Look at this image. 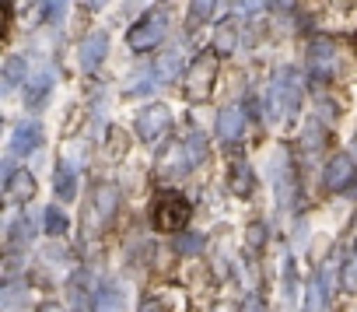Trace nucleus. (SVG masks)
<instances>
[{
    "mask_svg": "<svg viewBox=\"0 0 357 312\" xmlns=\"http://www.w3.org/2000/svg\"><path fill=\"white\" fill-rule=\"evenodd\" d=\"M8 200L11 204H29L32 197H36V176L29 172V169H18V172H11V179H8Z\"/></svg>",
    "mask_w": 357,
    "mask_h": 312,
    "instance_id": "8",
    "label": "nucleus"
},
{
    "mask_svg": "<svg viewBox=\"0 0 357 312\" xmlns=\"http://www.w3.org/2000/svg\"><path fill=\"white\" fill-rule=\"evenodd\" d=\"M263 4H266V0H238V11H245V15H252V11H263Z\"/></svg>",
    "mask_w": 357,
    "mask_h": 312,
    "instance_id": "25",
    "label": "nucleus"
},
{
    "mask_svg": "<svg viewBox=\"0 0 357 312\" xmlns=\"http://www.w3.org/2000/svg\"><path fill=\"white\" fill-rule=\"evenodd\" d=\"M235 36H238V32H235V22H225V25L218 29V43H214V50L228 57V53L235 50Z\"/></svg>",
    "mask_w": 357,
    "mask_h": 312,
    "instance_id": "18",
    "label": "nucleus"
},
{
    "mask_svg": "<svg viewBox=\"0 0 357 312\" xmlns=\"http://www.w3.org/2000/svg\"><path fill=\"white\" fill-rule=\"evenodd\" d=\"M46 91H50V81H46V77H43V81H39V84H36V88H29V95H25V102H29V105H32V109H39V105H43V102H46Z\"/></svg>",
    "mask_w": 357,
    "mask_h": 312,
    "instance_id": "22",
    "label": "nucleus"
},
{
    "mask_svg": "<svg viewBox=\"0 0 357 312\" xmlns=\"http://www.w3.org/2000/svg\"><path fill=\"white\" fill-rule=\"evenodd\" d=\"M343 288H347V291H357V256L343 267Z\"/></svg>",
    "mask_w": 357,
    "mask_h": 312,
    "instance_id": "23",
    "label": "nucleus"
},
{
    "mask_svg": "<svg viewBox=\"0 0 357 312\" xmlns=\"http://www.w3.org/2000/svg\"><path fill=\"white\" fill-rule=\"evenodd\" d=\"M116 204H119L116 186L112 183H98L95 186V214H98V221H109L116 214Z\"/></svg>",
    "mask_w": 357,
    "mask_h": 312,
    "instance_id": "11",
    "label": "nucleus"
},
{
    "mask_svg": "<svg viewBox=\"0 0 357 312\" xmlns=\"http://www.w3.org/2000/svg\"><path fill=\"white\" fill-rule=\"evenodd\" d=\"M354 151H357V144H354Z\"/></svg>",
    "mask_w": 357,
    "mask_h": 312,
    "instance_id": "32",
    "label": "nucleus"
},
{
    "mask_svg": "<svg viewBox=\"0 0 357 312\" xmlns=\"http://www.w3.org/2000/svg\"><path fill=\"white\" fill-rule=\"evenodd\" d=\"M178 246H183V249H200V246H204V239H183Z\"/></svg>",
    "mask_w": 357,
    "mask_h": 312,
    "instance_id": "29",
    "label": "nucleus"
},
{
    "mask_svg": "<svg viewBox=\"0 0 357 312\" xmlns=\"http://www.w3.org/2000/svg\"><path fill=\"white\" fill-rule=\"evenodd\" d=\"M105 53H109L105 32H91V36L81 43V67H84V70H95V67L105 60Z\"/></svg>",
    "mask_w": 357,
    "mask_h": 312,
    "instance_id": "9",
    "label": "nucleus"
},
{
    "mask_svg": "<svg viewBox=\"0 0 357 312\" xmlns=\"http://www.w3.org/2000/svg\"><path fill=\"white\" fill-rule=\"evenodd\" d=\"M354 43H357V36H354Z\"/></svg>",
    "mask_w": 357,
    "mask_h": 312,
    "instance_id": "33",
    "label": "nucleus"
},
{
    "mask_svg": "<svg viewBox=\"0 0 357 312\" xmlns=\"http://www.w3.org/2000/svg\"><path fill=\"white\" fill-rule=\"evenodd\" d=\"M193 218V207L186 197L178 193H168V197H158L154 200V228L158 232H183Z\"/></svg>",
    "mask_w": 357,
    "mask_h": 312,
    "instance_id": "3",
    "label": "nucleus"
},
{
    "mask_svg": "<svg viewBox=\"0 0 357 312\" xmlns=\"http://www.w3.org/2000/svg\"><path fill=\"white\" fill-rule=\"evenodd\" d=\"M186 154H190V165H193V162H204V158H207V140H204L200 133H193V137L186 140Z\"/></svg>",
    "mask_w": 357,
    "mask_h": 312,
    "instance_id": "20",
    "label": "nucleus"
},
{
    "mask_svg": "<svg viewBox=\"0 0 357 312\" xmlns=\"http://www.w3.org/2000/svg\"><path fill=\"white\" fill-rule=\"evenodd\" d=\"M312 67H315L319 74H326L329 67H336V46H333L329 39H319V43L312 46Z\"/></svg>",
    "mask_w": 357,
    "mask_h": 312,
    "instance_id": "16",
    "label": "nucleus"
},
{
    "mask_svg": "<svg viewBox=\"0 0 357 312\" xmlns=\"http://www.w3.org/2000/svg\"><path fill=\"white\" fill-rule=\"evenodd\" d=\"M214 8H218V0H193V4H190V15H186V29L197 32L200 25H207L211 15H214Z\"/></svg>",
    "mask_w": 357,
    "mask_h": 312,
    "instance_id": "15",
    "label": "nucleus"
},
{
    "mask_svg": "<svg viewBox=\"0 0 357 312\" xmlns=\"http://www.w3.org/2000/svg\"><path fill=\"white\" fill-rule=\"evenodd\" d=\"M354 179V162L347 154H333L326 165V190H347Z\"/></svg>",
    "mask_w": 357,
    "mask_h": 312,
    "instance_id": "7",
    "label": "nucleus"
},
{
    "mask_svg": "<svg viewBox=\"0 0 357 312\" xmlns=\"http://www.w3.org/2000/svg\"><path fill=\"white\" fill-rule=\"evenodd\" d=\"M165 36H168V8H154V11H147V15L130 29V46H133L137 53H147V50H154Z\"/></svg>",
    "mask_w": 357,
    "mask_h": 312,
    "instance_id": "4",
    "label": "nucleus"
},
{
    "mask_svg": "<svg viewBox=\"0 0 357 312\" xmlns=\"http://www.w3.org/2000/svg\"><path fill=\"white\" fill-rule=\"evenodd\" d=\"M63 8H67V0H46V18L50 22H60L63 18Z\"/></svg>",
    "mask_w": 357,
    "mask_h": 312,
    "instance_id": "24",
    "label": "nucleus"
},
{
    "mask_svg": "<svg viewBox=\"0 0 357 312\" xmlns=\"http://www.w3.org/2000/svg\"><path fill=\"white\" fill-rule=\"evenodd\" d=\"M228 186H231V193H238V197H249V193H252V169H249L242 158H235V162H231Z\"/></svg>",
    "mask_w": 357,
    "mask_h": 312,
    "instance_id": "13",
    "label": "nucleus"
},
{
    "mask_svg": "<svg viewBox=\"0 0 357 312\" xmlns=\"http://www.w3.org/2000/svg\"><path fill=\"white\" fill-rule=\"evenodd\" d=\"M25 74H29L25 60H22V57H11V60H8V67H4V88H15Z\"/></svg>",
    "mask_w": 357,
    "mask_h": 312,
    "instance_id": "19",
    "label": "nucleus"
},
{
    "mask_svg": "<svg viewBox=\"0 0 357 312\" xmlns=\"http://www.w3.org/2000/svg\"><path fill=\"white\" fill-rule=\"evenodd\" d=\"M53 190H56V197H60V200H74V172H70L67 165H60V169H56Z\"/></svg>",
    "mask_w": 357,
    "mask_h": 312,
    "instance_id": "17",
    "label": "nucleus"
},
{
    "mask_svg": "<svg viewBox=\"0 0 357 312\" xmlns=\"http://www.w3.org/2000/svg\"><path fill=\"white\" fill-rule=\"evenodd\" d=\"M168 123H172L168 105L154 102V105L140 109V116H137V137H140V140H154V137H161V133L168 130Z\"/></svg>",
    "mask_w": 357,
    "mask_h": 312,
    "instance_id": "5",
    "label": "nucleus"
},
{
    "mask_svg": "<svg viewBox=\"0 0 357 312\" xmlns=\"http://www.w3.org/2000/svg\"><path fill=\"white\" fill-rule=\"evenodd\" d=\"M242 312H263V302L259 298H245L242 302Z\"/></svg>",
    "mask_w": 357,
    "mask_h": 312,
    "instance_id": "28",
    "label": "nucleus"
},
{
    "mask_svg": "<svg viewBox=\"0 0 357 312\" xmlns=\"http://www.w3.org/2000/svg\"><path fill=\"white\" fill-rule=\"evenodd\" d=\"M214 81H218V50H204L186 67V95L193 102H207L214 91Z\"/></svg>",
    "mask_w": 357,
    "mask_h": 312,
    "instance_id": "1",
    "label": "nucleus"
},
{
    "mask_svg": "<svg viewBox=\"0 0 357 312\" xmlns=\"http://www.w3.org/2000/svg\"><path fill=\"white\" fill-rule=\"evenodd\" d=\"M249 246H256V249L263 246V225H252L249 228Z\"/></svg>",
    "mask_w": 357,
    "mask_h": 312,
    "instance_id": "26",
    "label": "nucleus"
},
{
    "mask_svg": "<svg viewBox=\"0 0 357 312\" xmlns=\"http://www.w3.org/2000/svg\"><path fill=\"white\" fill-rule=\"evenodd\" d=\"M158 169H161V176H178V172H186L190 169V154H186V147H168V154H161V162H158Z\"/></svg>",
    "mask_w": 357,
    "mask_h": 312,
    "instance_id": "12",
    "label": "nucleus"
},
{
    "mask_svg": "<svg viewBox=\"0 0 357 312\" xmlns=\"http://www.w3.org/2000/svg\"><path fill=\"white\" fill-rule=\"evenodd\" d=\"M46 232H50V235H63V232H67V218H63L60 207H50V211H46Z\"/></svg>",
    "mask_w": 357,
    "mask_h": 312,
    "instance_id": "21",
    "label": "nucleus"
},
{
    "mask_svg": "<svg viewBox=\"0 0 357 312\" xmlns=\"http://www.w3.org/2000/svg\"><path fill=\"white\" fill-rule=\"evenodd\" d=\"M245 123H249V112H245V105L242 102H231V105H225L221 109V116H218V133H221V140H238L242 133H245Z\"/></svg>",
    "mask_w": 357,
    "mask_h": 312,
    "instance_id": "6",
    "label": "nucleus"
},
{
    "mask_svg": "<svg viewBox=\"0 0 357 312\" xmlns=\"http://www.w3.org/2000/svg\"><path fill=\"white\" fill-rule=\"evenodd\" d=\"M270 116L273 119H291L298 112V102H301V77L294 70H284L277 74L273 88H270Z\"/></svg>",
    "mask_w": 357,
    "mask_h": 312,
    "instance_id": "2",
    "label": "nucleus"
},
{
    "mask_svg": "<svg viewBox=\"0 0 357 312\" xmlns=\"http://www.w3.org/2000/svg\"><path fill=\"white\" fill-rule=\"evenodd\" d=\"M39 312H63V305H56V302H43Z\"/></svg>",
    "mask_w": 357,
    "mask_h": 312,
    "instance_id": "30",
    "label": "nucleus"
},
{
    "mask_svg": "<svg viewBox=\"0 0 357 312\" xmlns=\"http://www.w3.org/2000/svg\"><path fill=\"white\" fill-rule=\"evenodd\" d=\"M39 144H43L39 123H22V126L15 130V137H11V154H29V151H36Z\"/></svg>",
    "mask_w": 357,
    "mask_h": 312,
    "instance_id": "10",
    "label": "nucleus"
},
{
    "mask_svg": "<svg viewBox=\"0 0 357 312\" xmlns=\"http://www.w3.org/2000/svg\"><path fill=\"white\" fill-rule=\"evenodd\" d=\"M140 312H165V305L158 298H147V302H140Z\"/></svg>",
    "mask_w": 357,
    "mask_h": 312,
    "instance_id": "27",
    "label": "nucleus"
},
{
    "mask_svg": "<svg viewBox=\"0 0 357 312\" xmlns=\"http://www.w3.org/2000/svg\"><path fill=\"white\" fill-rule=\"evenodd\" d=\"M91 8H102V0H91Z\"/></svg>",
    "mask_w": 357,
    "mask_h": 312,
    "instance_id": "31",
    "label": "nucleus"
},
{
    "mask_svg": "<svg viewBox=\"0 0 357 312\" xmlns=\"http://www.w3.org/2000/svg\"><path fill=\"white\" fill-rule=\"evenodd\" d=\"M336 270H340V260H336V256H329V260L322 263V270H319V284H315V291H319V295H315V309H322V305H326V298L333 295V274H336Z\"/></svg>",
    "mask_w": 357,
    "mask_h": 312,
    "instance_id": "14",
    "label": "nucleus"
}]
</instances>
